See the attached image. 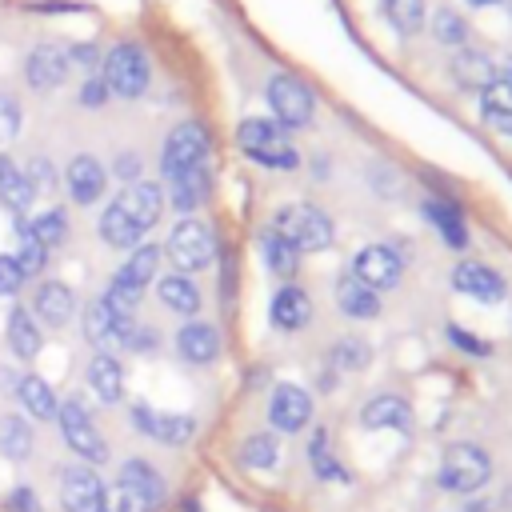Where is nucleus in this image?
I'll list each match as a JSON object with an SVG mask.
<instances>
[{"mask_svg": "<svg viewBox=\"0 0 512 512\" xmlns=\"http://www.w3.org/2000/svg\"><path fill=\"white\" fill-rule=\"evenodd\" d=\"M164 500V480L144 460H124L116 484L104 492V512H152Z\"/></svg>", "mask_w": 512, "mask_h": 512, "instance_id": "f257e3e1", "label": "nucleus"}, {"mask_svg": "<svg viewBox=\"0 0 512 512\" xmlns=\"http://www.w3.org/2000/svg\"><path fill=\"white\" fill-rule=\"evenodd\" d=\"M156 260H160V248L136 244L132 256L124 260V268L112 276V284H108V292H104V304H108L120 320H132V312H136V304H140V296H144V288H148V280H152V272H156Z\"/></svg>", "mask_w": 512, "mask_h": 512, "instance_id": "f03ea898", "label": "nucleus"}, {"mask_svg": "<svg viewBox=\"0 0 512 512\" xmlns=\"http://www.w3.org/2000/svg\"><path fill=\"white\" fill-rule=\"evenodd\" d=\"M100 72H104L100 80H104L108 96H120V100H136L152 80V64H148L144 48L132 40H120L116 48H108L100 60Z\"/></svg>", "mask_w": 512, "mask_h": 512, "instance_id": "7ed1b4c3", "label": "nucleus"}, {"mask_svg": "<svg viewBox=\"0 0 512 512\" xmlns=\"http://www.w3.org/2000/svg\"><path fill=\"white\" fill-rule=\"evenodd\" d=\"M236 140L264 168H296L300 164V152L292 148V140L284 136V128L276 120H244Z\"/></svg>", "mask_w": 512, "mask_h": 512, "instance_id": "20e7f679", "label": "nucleus"}, {"mask_svg": "<svg viewBox=\"0 0 512 512\" xmlns=\"http://www.w3.org/2000/svg\"><path fill=\"white\" fill-rule=\"evenodd\" d=\"M272 228H276L288 244H296L300 252H304V248H308V252H324V248L332 244V220H328L320 208H312V204H284V208L276 212Z\"/></svg>", "mask_w": 512, "mask_h": 512, "instance_id": "39448f33", "label": "nucleus"}, {"mask_svg": "<svg viewBox=\"0 0 512 512\" xmlns=\"http://www.w3.org/2000/svg\"><path fill=\"white\" fill-rule=\"evenodd\" d=\"M208 152H212L208 128H204L200 120H180V124L168 132V140H164L160 168H164V176L172 180V176H180V172H188V168H200V164L208 160Z\"/></svg>", "mask_w": 512, "mask_h": 512, "instance_id": "423d86ee", "label": "nucleus"}, {"mask_svg": "<svg viewBox=\"0 0 512 512\" xmlns=\"http://www.w3.org/2000/svg\"><path fill=\"white\" fill-rule=\"evenodd\" d=\"M488 476H492V460H488L484 448H476V444L444 448V460H440V472H436L440 488H448V492H476Z\"/></svg>", "mask_w": 512, "mask_h": 512, "instance_id": "0eeeda50", "label": "nucleus"}, {"mask_svg": "<svg viewBox=\"0 0 512 512\" xmlns=\"http://www.w3.org/2000/svg\"><path fill=\"white\" fill-rule=\"evenodd\" d=\"M264 96H268V104H272L280 128H304V124H312L316 100H312L308 84H300L296 76L276 72V76L268 80V92H264Z\"/></svg>", "mask_w": 512, "mask_h": 512, "instance_id": "6e6552de", "label": "nucleus"}, {"mask_svg": "<svg viewBox=\"0 0 512 512\" xmlns=\"http://www.w3.org/2000/svg\"><path fill=\"white\" fill-rule=\"evenodd\" d=\"M164 248L172 256L176 272H196V268H208L216 260V236L200 220H180Z\"/></svg>", "mask_w": 512, "mask_h": 512, "instance_id": "1a4fd4ad", "label": "nucleus"}, {"mask_svg": "<svg viewBox=\"0 0 512 512\" xmlns=\"http://www.w3.org/2000/svg\"><path fill=\"white\" fill-rule=\"evenodd\" d=\"M56 420H60V436L68 440V448H72L80 460H88V464L108 460V444H104L100 428L92 424V416L84 412L80 400H64L60 412H56Z\"/></svg>", "mask_w": 512, "mask_h": 512, "instance_id": "9d476101", "label": "nucleus"}, {"mask_svg": "<svg viewBox=\"0 0 512 512\" xmlns=\"http://www.w3.org/2000/svg\"><path fill=\"white\" fill-rule=\"evenodd\" d=\"M352 276L364 280L372 292H384V288H396V284H400V276H404V260H400V252L388 248V244H368V248L356 252V260H352Z\"/></svg>", "mask_w": 512, "mask_h": 512, "instance_id": "9b49d317", "label": "nucleus"}, {"mask_svg": "<svg viewBox=\"0 0 512 512\" xmlns=\"http://www.w3.org/2000/svg\"><path fill=\"white\" fill-rule=\"evenodd\" d=\"M104 484L100 476L88 468V464H76V468H64L60 476V504L64 512H104Z\"/></svg>", "mask_w": 512, "mask_h": 512, "instance_id": "f8f14e48", "label": "nucleus"}, {"mask_svg": "<svg viewBox=\"0 0 512 512\" xmlns=\"http://www.w3.org/2000/svg\"><path fill=\"white\" fill-rule=\"evenodd\" d=\"M112 204H116V208H120V212H124L140 232H148V228L160 220V212H164V192H160V184L128 180Z\"/></svg>", "mask_w": 512, "mask_h": 512, "instance_id": "ddd939ff", "label": "nucleus"}, {"mask_svg": "<svg viewBox=\"0 0 512 512\" xmlns=\"http://www.w3.org/2000/svg\"><path fill=\"white\" fill-rule=\"evenodd\" d=\"M132 424H136V428H140L148 440L168 444V448L188 444V440H192V432H196V420H192V416L156 412V408H148V404H136V408H132Z\"/></svg>", "mask_w": 512, "mask_h": 512, "instance_id": "4468645a", "label": "nucleus"}, {"mask_svg": "<svg viewBox=\"0 0 512 512\" xmlns=\"http://www.w3.org/2000/svg\"><path fill=\"white\" fill-rule=\"evenodd\" d=\"M308 416H312V400H308L304 388H296V384H276V388H272V400H268V420H272V428H280V432H300V428L308 424Z\"/></svg>", "mask_w": 512, "mask_h": 512, "instance_id": "2eb2a0df", "label": "nucleus"}, {"mask_svg": "<svg viewBox=\"0 0 512 512\" xmlns=\"http://www.w3.org/2000/svg\"><path fill=\"white\" fill-rule=\"evenodd\" d=\"M68 68H72L68 48H60V44H40V48H32V56H28V64H24V76H28V84H32L36 92H52L56 84H64Z\"/></svg>", "mask_w": 512, "mask_h": 512, "instance_id": "dca6fc26", "label": "nucleus"}, {"mask_svg": "<svg viewBox=\"0 0 512 512\" xmlns=\"http://www.w3.org/2000/svg\"><path fill=\"white\" fill-rule=\"evenodd\" d=\"M64 184H68V196H72L76 204H92V200L104 196L108 176H104V168H100L96 156H76V160L64 168Z\"/></svg>", "mask_w": 512, "mask_h": 512, "instance_id": "f3484780", "label": "nucleus"}, {"mask_svg": "<svg viewBox=\"0 0 512 512\" xmlns=\"http://www.w3.org/2000/svg\"><path fill=\"white\" fill-rule=\"evenodd\" d=\"M452 280H456L460 292H468L476 300H488V304L492 300H504V292H508V284L500 280V272L488 268V264H480V260H460L456 272H452Z\"/></svg>", "mask_w": 512, "mask_h": 512, "instance_id": "a211bd4d", "label": "nucleus"}, {"mask_svg": "<svg viewBox=\"0 0 512 512\" xmlns=\"http://www.w3.org/2000/svg\"><path fill=\"white\" fill-rule=\"evenodd\" d=\"M360 424H364V428H396V432H408V428H412V408H408L404 396L380 392V396H372V400L360 408Z\"/></svg>", "mask_w": 512, "mask_h": 512, "instance_id": "6ab92c4d", "label": "nucleus"}, {"mask_svg": "<svg viewBox=\"0 0 512 512\" xmlns=\"http://www.w3.org/2000/svg\"><path fill=\"white\" fill-rule=\"evenodd\" d=\"M32 312H36L44 324L64 328V324L72 320V312H76V296H72V288H68V284H60V280H44V284L36 288Z\"/></svg>", "mask_w": 512, "mask_h": 512, "instance_id": "aec40b11", "label": "nucleus"}, {"mask_svg": "<svg viewBox=\"0 0 512 512\" xmlns=\"http://www.w3.org/2000/svg\"><path fill=\"white\" fill-rule=\"evenodd\" d=\"M268 316H272V324H276V328L296 332V328H304V324H308V316H312V300H308V292H304V288L284 284V288L272 296Z\"/></svg>", "mask_w": 512, "mask_h": 512, "instance_id": "412c9836", "label": "nucleus"}, {"mask_svg": "<svg viewBox=\"0 0 512 512\" xmlns=\"http://www.w3.org/2000/svg\"><path fill=\"white\" fill-rule=\"evenodd\" d=\"M500 76V68L484 56V52H472V48H460L456 56H452V80L460 84V88H472V92H484L492 80Z\"/></svg>", "mask_w": 512, "mask_h": 512, "instance_id": "4be33fe9", "label": "nucleus"}, {"mask_svg": "<svg viewBox=\"0 0 512 512\" xmlns=\"http://www.w3.org/2000/svg\"><path fill=\"white\" fill-rule=\"evenodd\" d=\"M176 352L188 364H208V360L220 356V332L212 324H184L176 332Z\"/></svg>", "mask_w": 512, "mask_h": 512, "instance_id": "5701e85b", "label": "nucleus"}, {"mask_svg": "<svg viewBox=\"0 0 512 512\" xmlns=\"http://www.w3.org/2000/svg\"><path fill=\"white\" fill-rule=\"evenodd\" d=\"M32 200H36V184L28 180V172L0 156V204L20 216L32 208Z\"/></svg>", "mask_w": 512, "mask_h": 512, "instance_id": "b1692460", "label": "nucleus"}, {"mask_svg": "<svg viewBox=\"0 0 512 512\" xmlns=\"http://www.w3.org/2000/svg\"><path fill=\"white\" fill-rule=\"evenodd\" d=\"M136 320V316H132ZM124 324L128 320H120L104 300H96V304H88L84 308V336L104 352V348H112V344H120V332H124Z\"/></svg>", "mask_w": 512, "mask_h": 512, "instance_id": "393cba45", "label": "nucleus"}, {"mask_svg": "<svg viewBox=\"0 0 512 512\" xmlns=\"http://www.w3.org/2000/svg\"><path fill=\"white\" fill-rule=\"evenodd\" d=\"M208 196H212V176H208L204 164H200V168H188V172H180V176H172V208H176V212H192V208H200Z\"/></svg>", "mask_w": 512, "mask_h": 512, "instance_id": "a878e982", "label": "nucleus"}, {"mask_svg": "<svg viewBox=\"0 0 512 512\" xmlns=\"http://www.w3.org/2000/svg\"><path fill=\"white\" fill-rule=\"evenodd\" d=\"M336 304H340V312H348V316H356V320H372L376 312H380V292H372L364 280H356V276H340V284H336Z\"/></svg>", "mask_w": 512, "mask_h": 512, "instance_id": "bb28decb", "label": "nucleus"}, {"mask_svg": "<svg viewBox=\"0 0 512 512\" xmlns=\"http://www.w3.org/2000/svg\"><path fill=\"white\" fill-rule=\"evenodd\" d=\"M88 384H92V392L104 404H116L124 396V368H120V360L108 356V352H96L92 364H88Z\"/></svg>", "mask_w": 512, "mask_h": 512, "instance_id": "cd10ccee", "label": "nucleus"}, {"mask_svg": "<svg viewBox=\"0 0 512 512\" xmlns=\"http://www.w3.org/2000/svg\"><path fill=\"white\" fill-rule=\"evenodd\" d=\"M480 116H484L496 132L512 136V84H508V80L496 76V80L480 92Z\"/></svg>", "mask_w": 512, "mask_h": 512, "instance_id": "c85d7f7f", "label": "nucleus"}, {"mask_svg": "<svg viewBox=\"0 0 512 512\" xmlns=\"http://www.w3.org/2000/svg\"><path fill=\"white\" fill-rule=\"evenodd\" d=\"M260 252H264V264L280 276V280H288V276H296V264H300V248L296 244H288L272 224L260 232Z\"/></svg>", "mask_w": 512, "mask_h": 512, "instance_id": "c756f323", "label": "nucleus"}, {"mask_svg": "<svg viewBox=\"0 0 512 512\" xmlns=\"http://www.w3.org/2000/svg\"><path fill=\"white\" fill-rule=\"evenodd\" d=\"M156 292H160V300H164L172 312H180V316L200 312V292H196V284H192L184 272H168V276H160Z\"/></svg>", "mask_w": 512, "mask_h": 512, "instance_id": "7c9ffc66", "label": "nucleus"}, {"mask_svg": "<svg viewBox=\"0 0 512 512\" xmlns=\"http://www.w3.org/2000/svg\"><path fill=\"white\" fill-rule=\"evenodd\" d=\"M40 344H44V336H40V328H36V316L24 312V308H16V312L8 316V348H12L20 360H32V356H40Z\"/></svg>", "mask_w": 512, "mask_h": 512, "instance_id": "2f4dec72", "label": "nucleus"}, {"mask_svg": "<svg viewBox=\"0 0 512 512\" xmlns=\"http://www.w3.org/2000/svg\"><path fill=\"white\" fill-rule=\"evenodd\" d=\"M424 216L440 228V236L448 240V248H464V244H468V228H464V216H460L456 204H448V200H428V204H424Z\"/></svg>", "mask_w": 512, "mask_h": 512, "instance_id": "473e14b6", "label": "nucleus"}, {"mask_svg": "<svg viewBox=\"0 0 512 512\" xmlns=\"http://www.w3.org/2000/svg\"><path fill=\"white\" fill-rule=\"evenodd\" d=\"M16 396H20V404L28 408V416H36V420H52V416L60 412L56 392H52L40 376H24V380L16 384Z\"/></svg>", "mask_w": 512, "mask_h": 512, "instance_id": "72a5a7b5", "label": "nucleus"}, {"mask_svg": "<svg viewBox=\"0 0 512 512\" xmlns=\"http://www.w3.org/2000/svg\"><path fill=\"white\" fill-rule=\"evenodd\" d=\"M100 240H104L108 248H136V244L144 240V232H140L116 204H108L104 216H100Z\"/></svg>", "mask_w": 512, "mask_h": 512, "instance_id": "f704fd0d", "label": "nucleus"}, {"mask_svg": "<svg viewBox=\"0 0 512 512\" xmlns=\"http://www.w3.org/2000/svg\"><path fill=\"white\" fill-rule=\"evenodd\" d=\"M12 228H16V244H20L12 260L20 264V272H24V276H36V272L44 268V260H48V248L36 240V232L28 228V220H20V216H16V224H12Z\"/></svg>", "mask_w": 512, "mask_h": 512, "instance_id": "c9c22d12", "label": "nucleus"}, {"mask_svg": "<svg viewBox=\"0 0 512 512\" xmlns=\"http://www.w3.org/2000/svg\"><path fill=\"white\" fill-rule=\"evenodd\" d=\"M308 460H312V472L320 480H348L344 464L332 456V440H328V428H316L312 440H308Z\"/></svg>", "mask_w": 512, "mask_h": 512, "instance_id": "e433bc0d", "label": "nucleus"}, {"mask_svg": "<svg viewBox=\"0 0 512 512\" xmlns=\"http://www.w3.org/2000/svg\"><path fill=\"white\" fill-rule=\"evenodd\" d=\"M0 452H4L8 460H24V456L32 452V428H28L20 416H8V420L0 424Z\"/></svg>", "mask_w": 512, "mask_h": 512, "instance_id": "4c0bfd02", "label": "nucleus"}, {"mask_svg": "<svg viewBox=\"0 0 512 512\" xmlns=\"http://www.w3.org/2000/svg\"><path fill=\"white\" fill-rule=\"evenodd\" d=\"M240 460H244L248 468H272V464L280 460V440H276V436H268V432H256V436H248V440H244Z\"/></svg>", "mask_w": 512, "mask_h": 512, "instance_id": "58836bf2", "label": "nucleus"}, {"mask_svg": "<svg viewBox=\"0 0 512 512\" xmlns=\"http://www.w3.org/2000/svg\"><path fill=\"white\" fill-rule=\"evenodd\" d=\"M384 16L396 32L412 36L424 24V0H384Z\"/></svg>", "mask_w": 512, "mask_h": 512, "instance_id": "ea45409f", "label": "nucleus"}, {"mask_svg": "<svg viewBox=\"0 0 512 512\" xmlns=\"http://www.w3.org/2000/svg\"><path fill=\"white\" fill-rule=\"evenodd\" d=\"M28 228L36 232V240H40L44 248H56V244L64 240V232H68V220H64L60 208H48V212H40L36 220H28Z\"/></svg>", "mask_w": 512, "mask_h": 512, "instance_id": "a19ab883", "label": "nucleus"}, {"mask_svg": "<svg viewBox=\"0 0 512 512\" xmlns=\"http://www.w3.org/2000/svg\"><path fill=\"white\" fill-rule=\"evenodd\" d=\"M432 32H436V40H440V44H452V48L468 40V24H464V20H460V12H452V8H440V12H436Z\"/></svg>", "mask_w": 512, "mask_h": 512, "instance_id": "79ce46f5", "label": "nucleus"}, {"mask_svg": "<svg viewBox=\"0 0 512 512\" xmlns=\"http://www.w3.org/2000/svg\"><path fill=\"white\" fill-rule=\"evenodd\" d=\"M20 132V108L0 92V144H8Z\"/></svg>", "mask_w": 512, "mask_h": 512, "instance_id": "37998d69", "label": "nucleus"}, {"mask_svg": "<svg viewBox=\"0 0 512 512\" xmlns=\"http://www.w3.org/2000/svg\"><path fill=\"white\" fill-rule=\"evenodd\" d=\"M364 360H368L364 340H340V348H336V364L340 368H360Z\"/></svg>", "mask_w": 512, "mask_h": 512, "instance_id": "c03bdc74", "label": "nucleus"}, {"mask_svg": "<svg viewBox=\"0 0 512 512\" xmlns=\"http://www.w3.org/2000/svg\"><path fill=\"white\" fill-rule=\"evenodd\" d=\"M20 284H24V272H20V264H16L12 256H0V296H12V292H20Z\"/></svg>", "mask_w": 512, "mask_h": 512, "instance_id": "a18cd8bd", "label": "nucleus"}, {"mask_svg": "<svg viewBox=\"0 0 512 512\" xmlns=\"http://www.w3.org/2000/svg\"><path fill=\"white\" fill-rule=\"evenodd\" d=\"M448 340H452L460 352H472V356H488V344H484L480 336H472V332L456 328V324H448Z\"/></svg>", "mask_w": 512, "mask_h": 512, "instance_id": "49530a36", "label": "nucleus"}, {"mask_svg": "<svg viewBox=\"0 0 512 512\" xmlns=\"http://www.w3.org/2000/svg\"><path fill=\"white\" fill-rule=\"evenodd\" d=\"M24 172H28V180H32L36 188H52V180H56V172H52V168H48L44 160H32V164H28Z\"/></svg>", "mask_w": 512, "mask_h": 512, "instance_id": "de8ad7c7", "label": "nucleus"}, {"mask_svg": "<svg viewBox=\"0 0 512 512\" xmlns=\"http://www.w3.org/2000/svg\"><path fill=\"white\" fill-rule=\"evenodd\" d=\"M8 504H12V512H40V504H36V492H32V488H16V492L8 496Z\"/></svg>", "mask_w": 512, "mask_h": 512, "instance_id": "09e8293b", "label": "nucleus"}, {"mask_svg": "<svg viewBox=\"0 0 512 512\" xmlns=\"http://www.w3.org/2000/svg\"><path fill=\"white\" fill-rule=\"evenodd\" d=\"M68 60H76V64H80V68H96V64H100V60H104V56H100V52H96V44H76V48H72V56H68Z\"/></svg>", "mask_w": 512, "mask_h": 512, "instance_id": "8fccbe9b", "label": "nucleus"}, {"mask_svg": "<svg viewBox=\"0 0 512 512\" xmlns=\"http://www.w3.org/2000/svg\"><path fill=\"white\" fill-rule=\"evenodd\" d=\"M104 100H108L104 80H88V84L80 88V104H104Z\"/></svg>", "mask_w": 512, "mask_h": 512, "instance_id": "3c124183", "label": "nucleus"}, {"mask_svg": "<svg viewBox=\"0 0 512 512\" xmlns=\"http://www.w3.org/2000/svg\"><path fill=\"white\" fill-rule=\"evenodd\" d=\"M132 172H136V156H124L120 168H116V176H132Z\"/></svg>", "mask_w": 512, "mask_h": 512, "instance_id": "603ef678", "label": "nucleus"}, {"mask_svg": "<svg viewBox=\"0 0 512 512\" xmlns=\"http://www.w3.org/2000/svg\"><path fill=\"white\" fill-rule=\"evenodd\" d=\"M472 8H492V4H500V0H468Z\"/></svg>", "mask_w": 512, "mask_h": 512, "instance_id": "864d4df0", "label": "nucleus"}]
</instances>
